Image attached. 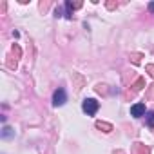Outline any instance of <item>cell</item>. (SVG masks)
<instances>
[{
	"instance_id": "1",
	"label": "cell",
	"mask_w": 154,
	"mask_h": 154,
	"mask_svg": "<svg viewBox=\"0 0 154 154\" xmlns=\"http://www.w3.org/2000/svg\"><path fill=\"white\" fill-rule=\"evenodd\" d=\"M82 109H84V112H87L89 116H93V114H96V112H98L100 103H98L94 98H85V100H84V103H82Z\"/></svg>"
},
{
	"instance_id": "2",
	"label": "cell",
	"mask_w": 154,
	"mask_h": 154,
	"mask_svg": "<svg viewBox=\"0 0 154 154\" xmlns=\"http://www.w3.org/2000/svg\"><path fill=\"white\" fill-rule=\"evenodd\" d=\"M65 102H67V93H65L63 87H58V89L54 91V94H53V105H54V107H60V105H63Z\"/></svg>"
},
{
	"instance_id": "3",
	"label": "cell",
	"mask_w": 154,
	"mask_h": 154,
	"mask_svg": "<svg viewBox=\"0 0 154 154\" xmlns=\"http://www.w3.org/2000/svg\"><path fill=\"white\" fill-rule=\"evenodd\" d=\"M131 114H132L134 118H141V116L145 114V103H134V105L131 107Z\"/></svg>"
},
{
	"instance_id": "4",
	"label": "cell",
	"mask_w": 154,
	"mask_h": 154,
	"mask_svg": "<svg viewBox=\"0 0 154 154\" xmlns=\"http://www.w3.org/2000/svg\"><path fill=\"white\" fill-rule=\"evenodd\" d=\"M96 129H102L103 132H111L112 131V125L107 123V122H96Z\"/></svg>"
},
{
	"instance_id": "5",
	"label": "cell",
	"mask_w": 154,
	"mask_h": 154,
	"mask_svg": "<svg viewBox=\"0 0 154 154\" xmlns=\"http://www.w3.org/2000/svg\"><path fill=\"white\" fill-rule=\"evenodd\" d=\"M143 85H145V80H143V78H138V80L134 82V85H131V87H132V91H134V93H138V91H141V87H143Z\"/></svg>"
},
{
	"instance_id": "6",
	"label": "cell",
	"mask_w": 154,
	"mask_h": 154,
	"mask_svg": "<svg viewBox=\"0 0 154 154\" xmlns=\"http://www.w3.org/2000/svg\"><path fill=\"white\" fill-rule=\"evenodd\" d=\"M134 154H149V149H147L145 145H141V143H136V147H134Z\"/></svg>"
},
{
	"instance_id": "7",
	"label": "cell",
	"mask_w": 154,
	"mask_h": 154,
	"mask_svg": "<svg viewBox=\"0 0 154 154\" xmlns=\"http://www.w3.org/2000/svg\"><path fill=\"white\" fill-rule=\"evenodd\" d=\"M11 136H15V131H13L11 127H4V129H2V138L8 140V138H11Z\"/></svg>"
},
{
	"instance_id": "8",
	"label": "cell",
	"mask_w": 154,
	"mask_h": 154,
	"mask_svg": "<svg viewBox=\"0 0 154 154\" xmlns=\"http://www.w3.org/2000/svg\"><path fill=\"white\" fill-rule=\"evenodd\" d=\"M147 125H149V127H154V111H150V112L147 114Z\"/></svg>"
},
{
	"instance_id": "9",
	"label": "cell",
	"mask_w": 154,
	"mask_h": 154,
	"mask_svg": "<svg viewBox=\"0 0 154 154\" xmlns=\"http://www.w3.org/2000/svg\"><path fill=\"white\" fill-rule=\"evenodd\" d=\"M145 71L152 76V78H154V63H147V65H145Z\"/></svg>"
},
{
	"instance_id": "10",
	"label": "cell",
	"mask_w": 154,
	"mask_h": 154,
	"mask_svg": "<svg viewBox=\"0 0 154 154\" xmlns=\"http://www.w3.org/2000/svg\"><path fill=\"white\" fill-rule=\"evenodd\" d=\"M140 58H141V54H138V53H134V54H131V60H132V63H140Z\"/></svg>"
},
{
	"instance_id": "11",
	"label": "cell",
	"mask_w": 154,
	"mask_h": 154,
	"mask_svg": "<svg viewBox=\"0 0 154 154\" xmlns=\"http://www.w3.org/2000/svg\"><path fill=\"white\" fill-rule=\"evenodd\" d=\"M149 11H150V13H154V2H150V4H149Z\"/></svg>"
}]
</instances>
